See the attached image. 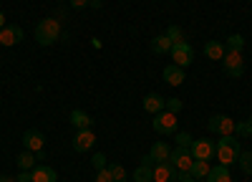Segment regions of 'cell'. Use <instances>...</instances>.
<instances>
[{"label":"cell","instance_id":"ab89813d","mask_svg":"<svg viewBox=\"0 0 252 182\" xmlns=\"http://www.w3.org/2000/svg\"><path fill=\"white\" fill-rule=\"evenodd\" d=\"M194 182H197V180H194Z\"/></svg>","mask_w":252,"mask_h":182},{"label":"cell","instance_id":"44dd1931","mask_svg":"<svg viewBox=\"0 0 252 182\" xmlns=\"http://www.w3.org/2000/svg\"><path fill=\"white\" fill-rule=\"evenodd\" d=\"M209 162H204V159H194L192 162V170H189V175H192L194 180H207V175H209Z\"/></svg>","mask_w":252,"mask_h":182},{"label":"cell","instance_id":"52a82bcc","mask_svg":"<svg viewBox=\"0 0 252 182\" xmlns=\"http://www.w3.org/2000/svg\"><path fill=\"white\" fill-rule=\"evenodd\" d=\"M189 152H192V157L194 159H204V162H209V157H215V152H217V145L212 139H194L192 142V147H189Z\"/></svg>","mask_w":252,"mask_h":182},{"label":"cell","instance_id":"2e32d148","mask_svg":"<svg viewBox=\"0 0 252 182\" xmlns=\"http://www.w3.org/2000/svg\"><path fill=\"white\" fill-rule=\"evenodd\" d=\"M174 167L169 162H161V165H154V182H172L174 180Z\"/></svg>","mask_w":252,"mask_h":182},{"label":"cell","instance_id":"f1b7e54d","mask_svg":"<svg viewBox=\"0 0 252 182\" xmlns=\"http://www.w3.org/2000/svg\"><path fill=\"white\" fill-rule=\"evenodd\" d=\"M109 172H111L114 182H126V170H124L121 165H111V167H109Z\"/></svg>","mask_w":252,"mask_h":182},{"label":"cell","instance_id":"83f0119b","mask_svg":"<svg viewBox=\"0 0 252 182\" xmlns=\"http://www.w3.org/2000/svg\"><path fill=\"white\" fill-rule=\"evenodd\" d=\"M174 137H177V147H184V149H189V147H192V142H194L189 132H177Z\"/></svg>","mask_w":252,"mask_h":182},{"label":"cell","instance_id":"74e56055","mask_svg":"<svg viewBox=\"0 0 252 182\" xmlns=\"http://www.w3.org/2000/svg\"><path fill=\"white\" fill-rule=\"evenodd\" d=\"M5 28V15H3V10H0V31Z\"/></svg>","mask_w":252,"mask_h":182},{"label":"cell","instance_id":"ac0fdd59","mask_svg":"<svg viewBox=\"0 0 252 182\" xmlns=\"http://www.w3.org/2000/svg\"><path fill=\"white\" fill-rule=\"evenodd\" d=\"M71 124H73V129H91V124H94V119L86 114V111H81V109H73L71 111Z\"/></svg>","mask_w":252,"mask_h":182},{"label":"cell","instance_id":"4dcf8cb0","mask_svg":"<svg viewBox=\"0 0 252 182\" xmlns=\"http://www.w3.org/2000/svg\"><path fill=\"white\" fill-rule=\"evenodd\" d=\"M91 165H94V170H96V172H98V170H106V157H103L101 152H98V154H94V157H91Z\"/></svg>","mask_w":252,"mask_h":182},{"label":"cell","instance_id":"ffe728a7","mask_svg":"<svg viewBox=\"0 0 252 182\" xmlns=\"http://www.w3.org/2000/svg\"><path fill=\"white\" fill-rule=\"evenodd\" d=\"M169 51H172V40L166 38L164 33H161V36H157V38H152V53L161 56V53H169Z\"/></svg>","mask_w":252,"mask_h":182},{"label":"cell","instance_id":"7a4b0ae2","mask_svg":"<svg viewBox=\"0 0 252 182\" xmlns=\"http://www.w3.org/2000/svg\"><path fill=\"white\" fill-rule=\"evenodd\" d=\"M58 38H61V23H58L56 18H43L35 26V40H38V46H53Z\"/></svg>","mask_w":252,"mask_h":182},{"label":"cell","instance_id":"9a60e30c","mask_svg":"<svg viewBox=\"0 0 252 182\" xmlns=\"http://www.w3.org/2000/svg\"><path fill=\"white\" fill-rule=\"evenodd\" d=\"M31 172H33V182H58L56 170L48 167V165H40V167H35V170H31Z\"/></svg>","mask_w":252,"mask_h":182},{"label":"cell","instance_id":"9c48e42d","mask_svg":"<svg viewBox=\"0 0 252 182\" xmlns=\"http://www.w3.org/2000/svg\"><path fill=\"white\" fill-rule=\"evenodd\" d=\"M26 38V31L20 26H5L3 31H0V46H18L20 40Z\"/></svg>","mask_w":252,"mask_h":182},{"label":"cell","instance_id":"4fadbf2b","mask_svg":"<svg viewBox=\"0 0 252 182\" xmlns=\"http://www.w3.org/2000/svg\"><path fill=\"white\" fill-rule=\"evenodd\" d=\"M141 107H144L146 114H159V111H164V107H166V99H164L161 94H146L144 101H141Z\"/></svg>","mask_w":252,"mask_h":182},{"label":"cell","instance_id":"d4e9b609","mask_svg":"<svg viewBox=\"0 0 252 182\" xmlns=\"http://www.w3.org/2000/svg\"><path fill=\"white\" fill-rule=\"evenodd\" d=\"M237 165L242 167V172H245V175H252V152H240Z\"/></svg>","mask_w":252,"mask_h":182},{"label":"cell","instance_id":"30bf717a","mask_svg":"<svg viewBox=\"0 0 252 182\" xmlns=\"http://www.w3.org/2000/svg\"><path fill=\"white\" fill-rule=\"evenodd\" d=\"M94 145H96V134L91 129H76V137H73V149L76 152H89Z\"/></svg>","mask_w":252,"mask_h":182},{"label":"cell","instance_id":"e0dca14e","mask_svg":"<svg viewBox=\"0 0 252 182\" xmlns=\"http://www.w3.org/2000/svg\"><path fill=\"white\" fill-rule=\"evenodd\" d=\"M224 43H220V40H207L204 43V56L212 58V61H222L224 58Z\"/></svg>","mask_w":252,"mask_h":182},{"label":"cell","instance_id":"7402d4cb","mask_svg":"<svg viewBox=\"0 0 252 182\" xmlns=\"http://www.w3.org/2000/svg\"><path fill=\"white\" fill-rule=\"evenodd\" d=\"M33 165H35V154H33L31 149H26V152H20V154H18V170L31 172Z\"/></svg>","mask_w":252,"mask_h":182},{"label":"cell","instance_id":"d6986e66","mask_svg":"<svg viewBox=\"0 0 252 182\" xmlns=\"http://www.w3.org/2000/svg\"><path fill=\"white\" fill-rule=\"evenodd\" d=\"M207 182H232V175H229V167H224V165H217V167H212V170H209V175H207Z\"/></svg>","mask_w":252,"mask_h":182},{"label":"cell","instance_id":"836d02e7","mask_svg":"<svg viewBox=\"0 0 252 182\" xmlns=\"http://www.w3.org/2000/svg\"><path fill=\"white\" fill-rule=\"evenodd\" d=\"M15 182H33V172H23V170H20L18 177H15Z\"/></svg>","mask_w":252,"mask_h":182},{"label":"cell","instance_id":"e575fe53","mask_svg":"<svg viewBox=\"0 0 252 182\" xmlns=\"http://www.w3.org/2000/svg\"><path fill=\"white\" fill-rule=\"evenodd\" d=\"M71 8L83 10V8H89V0H71Z\"/></svg>","mask_w":252,"mask_h":182},{"label":"cell","instance_id":"8992f818","mask_svg":"<svg viewBox=\"0 0 252 182\" xmlns=\"http://www.w3.org/2000/svg\"><path fill=\"white\" fill-rule=\"evenodd\" d=\"M192 162H194L192 152L184 149V147H174L172 154H169V165L174 170H179V172H189V170H192Z\"/></svg>","mask_w":252,"mask_h":182},{"label":"cell","instance_id":"4316f807","mask_svg":"<svg viewBox=\"0 0 252 182\" xmlns=\"http://www.w3.org/2000/svg\"><path fill=\"white\" fill-rule=\"evenodd\" d=\"M235 132L237 137H252V116L247 121H240V124H235Z\"/></svg>","mask_w":252,"mask_h":182},{"label":"cell","instance_id":"d6a6232c","mask_svg":"<svg viewBox=\"0 0 252 182\" xmlns=\"http://www.w3.org/2000/svg\"><path fill=\"white\" fill-rule=\"evenodd\" d=\"M174 180H179V182H194V177L192 175H189V172H174Z\"/></svg>","mask_w":252,"mask_h":182},{"label":"cell","instance_id":"3957f363","mask_svg":"<svg viewBox=\"0 0 252 182\" xmlns=\"http://www.w3.org/2000/svg\"><path fill=\"white\" fill-rule=\"evenodd\" d=\"M152 127L157 134H164V137H169V134H177V114L172 111H159L154 114V121H152Z\"/></svg>","mask_w":252,"mask_h":182},{"label":"cell","instance_id":"cb8c5ba5","mask_svg":"<svg viewBox=\"0 0 252 182\" xmlns=\"http://www.w3.org/2000/svg\"><path fill=\"white\" fill-rule=\"evenodd\" d=\"M227 51H240L242 53V48H245V38L240 36V33H232L227 38V46H224Z\"/></svg>","mask_w":252,"mask_h":182},{"label":"cell","instance_id":"d590c367","mask_svg":"<svg viewBox=\"0 0 252 182\" xmlns=\"http://www.w3.org/2000/svg\"><path fill=\"white\" fill-rule=\"evenodd\" d=\"M141 165H146V167H154V159H152L149 154H144V157H141Z\"/></svg>","mask_w":252,"mask_h":182},{"label":"cell","instance_id":"7c38bea8","mask_svg":"<svg viewBox=\"0 0 252 182\" xmlns=\"http://www.w3.org/2000/svg\"><path fill=\"white\" fill-rule=\"evenodd\" d=\"M161 78H164V84H169V86H182L184 78H187V71H184L182 66L172 64V66H166V69L161 71Z\"/></svg>","mask_w":252,"mask_h":182},{"label":"cell","instance_id":"f546056e","mask_svg":"<svg viewBox=\"0 0 252 182\" xmlns=\"http://www.w3.org/2000/svg\"><path fill=\"white\" fill-rule=\"evenodd\" d=\"M182 107H184V104H182V99L174 96V99H166V107H164V109H166V111H172V114H177V111H182Z\"/></svg>","mask_w":252,"mask_h":182},{"label":"cell","instance_id":"f35d334b","mask_svg":"<svg viewBox=\"0 0 252 182\" xmlns=\"http://www.w3.org/2000/svg\"><path fill=\"white\" fill-rule=\"evenodd\" d=\"M0 182H15L13 177H0Z\"/></svg>","mask_w":252,"mask_h":182},{"label":"cell","instance_id":"5b68a950","mask_svg":"<svg viewBox=\"0 0 252 182\" xmlns=\"http://www.w3.org/2000/svg\"><path fill=\"white\" fill-rule=\"evenodd\" d=\"M207 129L220 134V137H227V134L235 132V121L229 119L227 114H212V116H209V121H207Z\"/></svg>","mask_w":252,"mask_h":182},{"label":"cell","instance_id":"603a6c76","mask_svg":"<svg viewBox=\"0 0 252 182\" xmlns=\"http://www.w3.org/2000/svg\"><path fill=\"white\" fill-rule=\"evenodd\" d=\"M134 180H136V182H154V167L139 165V167L134 170Z\"/></svg>","mask_w":252,"mask_h":182},{"label":"cell","instance_id":"6da1fadb","mask_svg":"<svg viewBox=\"0 0 252 182\" xmlns=\"http://www.w3.org/2000/svg\"><path fill=\"white\" fill-rule=\"evenodd\" d=\"M217 145V157H220V165H224V167H229V165H235L237 162V157H240V152H242V147H240V139L235 137V134H227V137H220V142H215Z\"/></svg>","mask_w":252,"mask_h":182},{"label":"cell","instance_id":"484cf974","mask_svg":"<svg viewBox=\"0 0 252 182\" xmlns=\"http://www.w3.org/2000/svg\"><path fill=\"white\" fill-rule=\"evenodd\" d=\"M164 36L172 40V46H177V43H182V40H184V33H182V28H179V26H169Z\"/></svg>","mask_w":252,"mask_h":182},{"label":"cell","instance_id":"1f68e13d","mask_svg":"<svg viewBox=\"0 0 252 182\" xmlns=\"http://www.w3.org/2000/svg\"><path fill=\"white\" fill-rule=\"evenodd\" d=\"M96 182H114V177H111L109 167H106V170H98V172H96Z\"/></svg>","mask_w":252,"mask_h":182},{"label":"cell","instance_id":"ba28073f","mask_svg":"<svg viewBox=\"0 0 252 182\" xmlns=\"http://www.w3.org/2000/svg\"><path fill=\"white\" fill-rule=\"evenodd\" d=\"M172 58H174V64L177 66H182V69H187L189 64L194 61V48L187 43V40H182V43H177V46H172Z\"/></svg>","mask_w":252,"mask_h":182},{"label":"cell","instance_id":"5bb4252c","mask_svg":"<svg viewBox=\"0 0 252 182\" xmlns=\"http://www.w3.org/2000/svg\"><path fill=\"white\" fill-rule=\"evenodd\" d=\"M169 154H172V147L166 142H154L152 149H149V157L154 159V165H161V162H169Z\"/></svg>","mask_w":252,"mask_h":182},{"label":"cell","instance_id":"8fae6325","mask_svg":"<svg viewBox=\"0 0 252 182\" xmlns=\"http://www.w3.org/2000/svg\"><path fill=\"white\" fill-rule=\"evenodd\" d=\"M23 147L31 149L33 154L40 152V149L46 147V137H43V132H38V129H28V132H23Z\"/></svg>","mask_w":252,"mask_h":182},{"label":"cell","instance_id":"277c9868","mask_svg":"<svg viewBox=\"0 0 252 182\" xmlns=\"http://www.w3.org/2000/svg\"><path fill=\"white\" fill-rule=\"evenodd\" d=\"M224 73L229 78H240L245 73V58L240 51H224Z\"/></svg>","mask_w":252,"mask_h":182},{"label":"cell","instance_id":"8d00e7d4","mask_svg":"<svg viewBox=\"0 0 252 182\" xmlns=\"http://www.w3.org/2000/svg\"><path fill=\"white\" fill-rule=\"evenodd\" d=\"M89 8H103V0H89Z\"/></svg>","mask_w":252,"mask_h":182}]
</instances>
